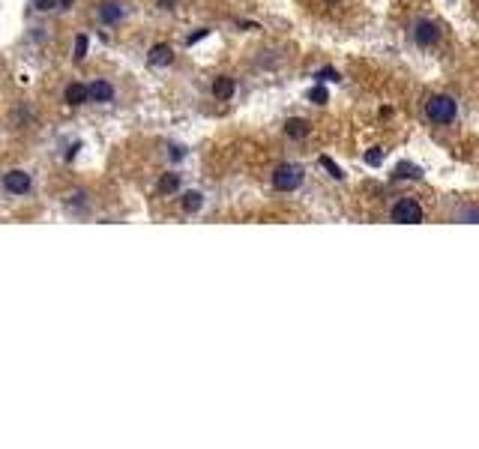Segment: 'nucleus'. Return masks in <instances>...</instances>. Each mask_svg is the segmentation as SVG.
<instances>
[{
  "label": "nucleus",
  "instance_id": "21",
  "mask_svg": "<svg viewBox=\"0 0 479 449\" xmlns=\"http://www.w3.org/2000/svg\"><path fill=\"white\" fill-rule=\"evenodd\" d=\"M366 162H369V165H381V162H384V150H381V147H371V150L366 153Z\"/></svg>",
  "mask_w": 479,
  "mask_h": 449
},
{
  "label": "nucleus",
  "instance_id": "1",
  "mask_svg": "<svg viewBox=\"0 0 479 449\" xmlns=\"http://www.w3.org/2000/svg\"><path fill=\"white\" fill-rule=\"evenodd\" d=\"M423 111L434 126H449V123H456V117H458V102H456V96H449V93H434L425 99Z\"/></svg>",
  "mask_w": 479,
  "mask_h": 449
},
{
  "label": "nucleus",
  "instance_id": "6",
  "mask_svg": "<svg viewBox=\"0 0 479 449\" xmlns=\"http://www.w3.org/2000/svg\"><path fill=\"white\" fill-rule=\"evenodd\" d=\"M123 15H126V6H123L120 0H102V3L96 6V19H99V24H105V27H117L123 21Z\"/></svg>",
  "mask_w": 479,
  "mask_h": 449
},
{
  "label": "nucleus",
  "instance_id": "12",
  "mask_svg": "<svg viewBox=\"0 0 479 449\" xmlns=\"http://www.w3.org/2000/svg\"><path fill=\"white\" fill-rule=\"evenodd\" d=\"M309 132H312L309 120H303V117H288V120H285V135L294 138V141H303V138L309 135Z\"/></svg>",
  "mask_w": 479,
  "mask_h": 449
},
{
  "label": "nucleus",
  "instance_id": "14",
  "mask_svg": "<svg viewBox=\"0 0 479 449\" xmlns=\"http://www.w3.org/2000/svg\"><path fill=\"white\" fill-rule=\"evenodd\" d=\"M180 207H183V213H198V210L204 207V195L198 189H189L180 195Z\"/></svg>",
  "mask_w": 479,
  "mask_h": 449
},
{
  "label": "nucleus",
  "instance_id": "2",
  "mask_svg": "<svg viewBox=\"0 0 479 449\" xmlns=\"http://www.w3.org/2000/svg\"><path fill=\"white\" fill-rule=\"evenodd\" d=\"M390 219L395 225H419L425 219L423 204H419L417 198H399L390 207Z\"/></svg>",
  "mask_w": 479,
  "mask_h": 449
},
{
  "label": "nucleus",
  "instance_id": "24",
  "mask_svg": "<svg viewBox=\"0 0 479 449\" xmlns=\"http://www.w3.org/2000/svg\"><path fill=\"white\" fill-rule=\"evenodd\" d=\"M156 6H159V10H165V12H171L177 6V0H156Z\"/></svg>",
  "mask_w": 479,
  "mask_h": 449
},
{
  "label": "nucleus",
  "instance_id": "13",
  "mask_svg": "<svg viewBox=\"0 0 479 449\" xmlns=\"http://www.w3.org/2000/svg\"><path fill=\"white\" fill-rule=\"evenodd\" d=\"M180 183H183V177H180L177 171H168V174L159 177L156 189H159V195H174V192H180Z\"/></svg>",
  "mask_w": 479,
  "mask_h": 449
},
{
  "label": "nucleus",
  "instance_id": "16",
  "mask_svg": "<svg viewBox=\"0 0 479 449\" xmlns=\"http://www.w3.org/2000/svg\"><path fill=\"white\" fill-rule=\"evenodd\" d=\"M456 222H467V225H476L479 222V207H458L456 213H452Z\"/></svg>",
  "mask_w": 479,
  "mask_h": 449
},
{
  "label": "nucleus",
  "instance_id": "3",
  "mask_svg": "<svg viewBox=\"0 0 479 449\" xmlns=\"http://www.w3.org/2000/svg\"><path fill=\"white\" fill-rule=\"evenodd\" d=\"M303 177H305V171L300 165H294V162H282V165L272 171V186H276L279 192H296L303 186Z\"/></svg>",
  "mask_w": 479,
  "mask_h": 449
},
{
  "label": "nucleus",
  "instance_id": "23",
  "mask_svg": "<svg viewBox=\"0 0 479 449\" xmlns=\"http://www.w3.org/2000/svg\"><path fill=\"white\" fill-rule=\"evenodd\" d=\"M204 36H210V30H207V27H198V30H195V34H192V36H189V39H186V43H189V45H195V43H201V39H204Z\"/></svg>",
  "mask_w": 479,
  "mask_h": 449
},
{
  "label": "nucleus",
  "instance_id": "11",
  "mask_svg": "<svg viewBox=\"0 0 479 449\" xmlns=\"http://www.w3.org/2000/svg\"><path fill=\"white\" fill-rule=\"evenodd\" d=\"M63 99L69 108H78V105L87 102V84H81V81H72V84H66L63 90Z\"/></svg>",
  "mask_w": 479,
  "mask_h": 449
},
{
  "label": "nucleus",
  "instance_id": "22",
  "mask_svg": "<svg viewBox=\"0 0 479 449\" xmlns=\"http://www.w3.org/2000/svg\"><path fill=\"white\" fill-rule=\"evenodd\" d=\"M315 78H318V81H342V75H338L336 69H320Z\"/></svg>",
  "mask_w": 479,
  "mask_h": 449
},
{
  "label": "nucleus",
  "instance_id": "5",
  "mask_svg": "<svg viewBox=\"0 0 479 449\" xmlns=\"http://www.w3.org/2000/svg\"><path fill=\"white\" fill-rule=\"evenodd\" d=\"M33 189V180H30V174L27 171H21V168H12V171H6L3 174V192L6 195H27Z\"/></svg>",
  "mask_w": 479,
  "mask_h": 449
},
{
  "label": "nucleus",
  "instance_id": "4",
  "mask_svg": "<svg viewBox=\"0 0 479 449\" xmlns=\"http://www.w3.org/2000/svg\"><path fill=\"white\" fill-rule=\"evenodd\" d=\"M441 36H443V30H441V24H437L434 19H417L414 24H410V39H414V45L419 48H432L441 43Z\"/></svg>",
  "mask_w": 479,
  "mask_h": 449
},
{
  "label": "nucleus",
  "instance_id": "26",
  "mask_svg": "<svg viewBox=\"0 0 479 449\" xmlns=\"http://www.w3.org/2000/svg\"><path fill=\"white\" fill-rule=\"evenodd\" d=\"M327 3H338V0H327Z\"/></svg>",
  "mask_w": 479,
  "mask_h": 449
},
{
  "label": "nucleus",
  "instance_id": "19",
  "mask_svg": "<svg viewBox=\"0 0 479 449\" xmlns=\"http://www.w3.org/2000/svg\"><path fill=\"white\" fill-rule=\"evenodd\" d=\"M320 165H324V168L329 171V177H333V180H344V171L338 168V165H336V162L329 159V156H320Z\"/></svg>",
  "mask_w": 479,
  "mask_h": 449
},
{
  "label": "nucleus",
  "instance_id": "8",
  "mask_svg": "<svg viewBox=\"0 0 479 449\" xmlns=\"http://www.w3.org/2000/svg\"><path fill=\"white\" fill-rule=\"evenodd\" d=\"M174 63V48H171L168 43H156L150 51H147V66L153 69H165Z\"/></svg>",
  "mask_w": 479,
  "mask_h": 449
},
{
  "label": "nucleus",
  "instance_id": "17",
  "mask_svg": "<svg viewBox=\"0 0 479 449\" xmlns=\"http://www.w3.org/2000/svg\"><path fill=\"white\" fill-rule=\"evenodd\" d=\"M87 48H90L87 34H78V36H75V48H72V60H75V63L84 60V57H87Z\"/></svg>",
  "mask_w": 479,
  "mask_h": 449
},
{
  "label": "nucleus",
  "instance_id": "25",
  "mask_svg": "<svg viewBox=\"0 0 479 449\" xmlns=\"http://www.w3.org/2000/svg\"><path fill=\"white\" fill-rule=\"evenodd\" d=\"M57 3H60L63 10H69V3H72V0H57Z\"/></svg>",
  "mask_w": 479,
  "mask_h": 449
},
{
  "label": "nucleus",
  "instance_id": "15",
  "mask_svg": "<svg viewBox=\"0 0 479 449\" xmlns=\"http://www.w3.org/2000/svg\"><path fill=\"white\" fill-rule=\"evenodd\" d=\"M393 177L395 180H423V168L410 165V162H401V165H395Z\"/></svg>",
  "mask_w": 479,
  "mask_h": 449
},
{
  "label": "nucleus",
  "instance_id": "7",
  "mask_svg": "<svg viewBox=\"0 0 479 449\" xmlns=\"http://www.w3.org/2000/svg\"><path fill=\"white\" fill-rule=\"evenodd\" d=\"M87 99L96 102V105H111V102H114V87H111V81H105V78L90 81V84H87Z\"/></svg>",
  "mask_w": 479,
  "mask_h": 449
},
{
  "label": "nucleus",
  "instance_id": "18",
  "mask_svg": "<svg viewBox=\"0 0 479 449\" xmlns=\"http://www.w3.org/2000/svg\"><path fill=\"white\" fill-rule=\"evenodd\" d=\"M309 99L315 102V105H327V102H329V93H327V87H324V84H315V87L309 90Z\"/></svg>",
  "mask_w": 479,
  "mask_h": 449
},
{
  "label": "nucleus",
  "instance_id": "9",
  "mask_svg": "<svg viewBox=\"0 0 479 449\" xmlns=\"http://www.w3.org/2000/svg\"><path fill=\"white\" fill-rule=\"evenodd\" d=\"M237 93V81L231 75H216L213 78V96H216L219 102H231Z\"/></svg>",
  "mask_w": 479,
  "mask_h": 449
},
{
  "label": "nucleus",
  "instance_id": "20",
  "mask_svg": "<svg viewBox=\"0 0 479 449\" xmlns=\"http://www.w3.org/2000/svg\"><path fill=\"white\" fill-rule=\"evenodd\" d=\"M186 153H189V150H186V147H180V144H171V147H168V159H171V162L186 159Z\"/></svg>",
  "mask_w": 479,
  "mask_h": 449
},
{
  "label": "nucleus",
  "instance_id": "10",
  "mask_svg": "<svg viewBox=\"0 0 479 449\" xmlns=\"http://www.w3.org/2000/svg\"><path fill=\"white\" fill-rule=\"evenodd\" d=\"M63 207L69 210L72 216H87L90 213V195L87 192H72L69 198H63Z\"/></svg>",
  "mask_w": 479,
  "mask_h": 449
}]
</instances>
